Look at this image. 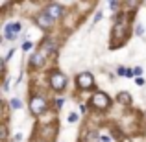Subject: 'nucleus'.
Listing matches in <instances>:
<instances>
[{
  "instance_id": "5",
  "label": "nucleus",
  "mask_w": 146,
  "mask_h": 142,
  "mask_svg": "<svg viewBox=\"0 0 146 142\" xmlns=\"http://www.w3.org/2000/svg\"><path fill=\"white\" fill-rule=\"evenodd\" d=\"M76 83H78L80 89H93L94 85V78L91 72H82V74H78V78H76Z\"/></svg>"
},
{
  "instance_id": "7",
  "label": "nucleus",
  "mask_w": 146,
  "mask_h": 142,
  "mask_svg": "<svg viewBox=\"0 0 146 142\" xmlns=\"http://www.w3.org/2000/svg\"><path fill=\"white\" fill-rule=\"evenodd\" d=\"M44 13L50 15L52 18H57V17H61V15H63V7H61L59 4H50L46 9H44Z\"/></svg>"
},
{
  "instance_id": "2",
  "label": "nucleus",
  "mask_w": 146,
  "mask_h": 142,
  "mask_svg": "<svg viewBox=\"0 0 146 142\" xmlns=\"http://www.w3.org/2000/svg\"><path fill=\"white\" fill-rule=\"evenodd\" d=\"M91 105L94 107V109H107V107L111 105V100L109 96H107L106 92H94L93 98H91Z\"/></svg>"
},
{
  "instance_id": "12",
  "label": "nucleus",
  "mask_w": 146,
  "mask_h": 142,
  "mask_svg": "<svg viewBox=\"0 0 146 142\" xmlns=\"http://www.w3.org/2000/svg\"><path fill=\"white\" fill-rule=\"evenodd\" d=\"M32 46H33V43H30V41H26V43L22 44V50H24V52H28V50H32Z\"/></svg>"
},
{
  "instance_id": "13",
  "label": "nucleus",
  "mask_w": 146,
  "mask_h": 142,
  "mask_svg": "<svg viewBox=\"0 0 146 142\" xmlns=\"http://www.w3.org/2000/svg\"><path fill=\"white\" fill-rule=\"evenodd\" d=\"M135 33L137 35H144V28L141 24H137V28H135Z\"/></svg>"
},
{
  "instance_id": "11",
  "label": "nucleus",
  "mask_w": 146,
  "mask_h": 142,
  "mask_svg": "<svg viewBox=\"0 0 146 142\" xmlns=\"http://www.w3.org/2000/svg\"><path fill=\"white\" fill-rule=\"evenodd\" d=\"M11 107H13V109H21V102H19L17 98H13L11 100Z\"/></svg>"
},
{
  "instance_id": "17",
  "label": "nucleus",
  "mask_w": 146,
  "mask_h": 142,
  "mask_svg": "<svg viewBox=\"0 0 146 142\" xmlns=\"http://www.w3.org/2000/svg\"><path fill=\"white\" fill-rule=\"evenodd\" d=\"M98 142H109V137H100Z\"/></svg>"
},
{
  "instance_id": "8",
  "label": "nucleus",
  "mask_w": 146,
  "mask_h": 142,
  "mask_svg": "<svg viewBox=\"0 0 146 142\" xmlns=\"http://www.w3.org/2000/svg\"><path fill=\"white\" fill-rule=\"evenodd\" d=\"M43 63H44L43 52H39V53H33V55H32V59H30V65H32V67H41Z\"/></svg>"
},
{
  "instance_id": "15",
  "label": "nucleus",
  "mask_w": 146,
  "mask_h": 142,
  "mask_svg": "<svg viewBox=\"0 0 146 142\" xmlns=\"http://www.w3.org/2000/svg\"><path fill=\"white\" fill-rule=\"evenodd\" d=\"M133 74H135V76H141V74H143V68H141V67H135V68H133Z\"/></svg>"
},
{
  "instance_id": "10",
  "label": "nucleus",
  "mask_w": 146,
  "mask_h": 142,
  "mask_svg": "<svg viewBox=\"0 0 146 142\" xmlns=\"http://www.w3.org/2000/svg\"><path fill=\"white\" fill-rule=\"evenodd\" d=\"M78 114H76V113H70V114H68V122H70V124H74V122H78Z\"/></svg>"
},
{
  "instance_id": "4",
  "label": "nucleus",
  "mask_w": 146,
  "mask_h": 142,
  "mask_svg": "<svg viewBox=\"0 0 146 142\" xmlns=\"http://www.w3.org/2000/svg\"><path fill=\"white\" fill-rule=\"evenodd\" d=\"M21 30H22L21 22H9V24H6V28H4V37H6L7 41H15L19 37V33H21Z\"/></svg>"
},
{
  "instance_id": "1",
  "label": "nucleus",
  "mask_w": 146,
  "mask_h": 142,
  "mask_svg": "<svg viewBox=\"0 0 146 142\" xmlns=\"http://www.w3.org/2000/svg\"><path fill=\"white\" fill-rule=\"evenodd\" d=\"M44 109H46V98H43V96H33V98L30 100V113H32L33 116H39L41 113H44Z\"/></svg>"
},
{
  "instance_id": "6",
  "label": "nucleus",
  "mask_w": 146,
  "mask_h": 142,
  "mask_svg": "<svg viewBox=\"0 0 146 142\" xmlns=\"http://www.w3.org/2000/svg\"><path fill=\"white\" fill-rule=\"evenodd\" d=\"M35 22H37V26H39V28H50V26L54 24V18L43 11V13H39V15H37Z\"/></svg>"
},
{
  "instance_id": "3",
  "label": "nucleus",
  "mask_w": 146,
  "mask_h": 142,
  "mask_svg": "<svg viewBox=\"0 0 146 142\" xmlns=\"http://www.w3.org/2000/svg\"><path fill=\"white\" fill-rule=\"evenodd\" d=\"M50 87L54 90H63L67 87V76L61 72H52L50 74Z\"/></svg>"
},
{
  "instance_id": "14",
  "label": "nucleus",
  "mask_w": 146,
  "mask_h": 142,
  "mask_svg": "<svg viewBox=\"0 0 146 142\" xmlns=\"http://www.w3.org/2000/svg\"><path fill=\"white\" fill-rule=\"evenodd\" d=\"M63 102H65L63 98H57L56 100V107H57V109H61V107H63Z\"/></svg>"
},
{
  "instance_id": "18",
  "label": "nucleus",
  "mask_w": 146,
  "mask_h": 142,
  "mask_svg": "<svg viewBox=\"0 0 146 142\" xmlns=\"http://www.w3.org/2000/svg\"><path fill=\"white\" fill-rule=\"evenodd\" d=\"M109 6H111V9H117V7H118V4H117V2H111Z\"/></svg>"
},
{
  "instance_id": "16",
  "label": "nucleus",
  "mask_w": 146,
  "mask_h": 142,
  "mask_svg": "<svg viewBox=\"0 0 146 142\" xmlns=\"http://www.w3.org/2000/svg\"><path fill=\"white\" fill-rule=\"evenodd\" d=\"M100 18H102V13H96V15H94V22H98Z\"/></svg>"
},
{
  "instance_id": "9",
  "label": "nucleus",
  "mask_w": 146,
  "mask_h": 142,
  "mask_svg": "<svg viewBox=\"0 0 146 142\" xmlns=\"http://www.w3.org/2000/svg\"><path fill=\"white\" fill-rule=\"evenodd\" d=\"M117 100L120 103H124V105H128V103H131V94H129V92H118Z\"/></svg>"
}]
</instances>
